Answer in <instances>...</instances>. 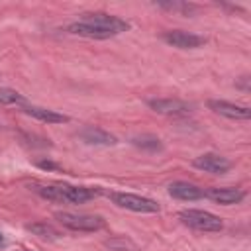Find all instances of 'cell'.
Listing matches in <instances>:
<instances>
[{
  "label": "cell",
  "mask_w": 251,
  "mask_h": 251,
  "mask_svg": "<svg viewBox=\"0 0 251 251\" xmlns=\"http://www.w3.org/2000/svg\"><path fill=\"white\" fill-rule=\"evenodd\" d=\"M33 190L41 198L57 204H84L100 194V188L73 186V184H37Z\"/></svg>",
  "instance_id": "6da1fadb"
},
{
  "label": "cell",
  "mask_w": 251,
  "mask_h": 251,
  "mask_svg": "<svg viewBox=\"0 0 251 251\" xmlns=\"http://www.w3.org/2000/svg\"><path fill=\"white\" fill-rule=\"evenodd\" d=\"M178 220L196 231H222L224 229V222L216 214L206 212V210H196V208L180 210Z\"/></svg>",
  "instance_id": "7a4b0ae2"
},
{
  "label": "cell",
  "mask_w": 251,
  "mask_h": 251,
  "mask_svg": "<svg viewBox=\"0 0 251 251\" xmlns=\"http://www.w3.org/2000/svg\"><path fill=\"white\" fill-rule=\"evenodd\" d=\"M55 218L59 224L73 231H100L106 227V220L96 214H73V212H57Z\"/></svg>",
  "instance_id": "3957f363"
},
{
  "label": "cell",
  "mask_w": 251,
  "mask_h": 251,
  "mask_svg": "<svg viewBox=\"0 0 251 251\" xmlns=\"http://www.w3.org/2000/svg\"><path fill=\"white\" fill-rule=\"evenodd\" d=\"M110 198L114 200L116 206L126 208L129 212H137V214H157L161 210V206L153 198L133 194V192H112Z\"/></svg>",
  "instance_id": "277c9868"
},
{
  "label": "cell",
  "mask_w": 251,
  "mask_h": 251,
  "mask_svg": "<svg viewBox=\"0 0 251 251\" xmlns=\"http://www.w3.org/2000/svg\"><path fill=\"white\" fill-rule=\"evenodd\" d=\"M84 22L92 24V25H98L100 29L108 31L112 37L122 33V31H127L129 29V22L118 18V16H112V14H106V12H94V14H82Z\"/></svg>",
  "instance_id": "5b68a950"
},
{
  "label": "cell",
  "mask_w": 251,
  "mask_h": 251,
  "mask_svg": "<svg viewBox=\"0 0 251 251\" xmlns=\"http://www.w3.org/2000/svg\"><path fill=\"white\" fill-rule=\"evenodd\" d=\"M147 106L153 112L163 114V116H188L194 110L192 104L178 100V98H149Z\"/></svg>",
  "instance_id": "8992f818"
},
{
  "label": "cell",
  "mask_w": 251,
  "mask_h": 251,
  "mask_svg": "<svg viewBox=\"0 0 251 251\" xmlns=\"http://www.w3.org/2000/svg\"><path fill=\"white\" fill-rule=\"evenodd\" d=\"M192 165L204 173H212V175H224L231 169V161L226 159L220 153H204L200 157H196L192 161Z\"/></svg>",
  "instance_id": "52a82bcc"
},
{
  "label": "cell",
  "mask_w": 251,
  "mask_h": 251,
  "mask_svg": "<svg viewBox=\"0 0 251 251\" xmlns=\"http://www.w3.org/2000/svg\"><path fill=\"white\" fill-rule=\"evenodd\" d=\"M163 39H165V43H169L176 49H196V47H202L206 43V37L190 33V31H182V29L165 31Z\"/></svg>",
  "instance_id": "ba28073f"
},
{
  "label": "cell",
  "mask_w": 251,
  "mask_h": 251,
  "mask_svg": "<svg viewBox=\"0 0 251 251\" xmlns=\"http://www.w3.org/2000/svg\"><path fill=\"white\" fill-rule=\"evenodd\" d=\"M208 108L220 116H226L229 120H249L251 118V108L233 104L227 100H208Z\"/></svg>",
  "instance_id": "9c48e42d"
},
{
  "label": "cell",
  "mask_w": 251,
  "mask_h": 251,
  "mask_svg": "<svg viewBox=\"0 0 251 251\" xmlns=\"http://www.w3.org/2000/svg\"><path fill=\"white\" fill-rule=\"evenodd\" d=\"M204 196L214 200L216 204H222V206H231V204H239L243 198H245V192L241 188H231V186H214V188H208L204 190Z\"/></svg>",
  "instance_id": "30bf717a"
},
{
  "label": "cell",
  "mask_w": 251,
  "mask_h": 251,
  "mask_svg": "<svg viewBox=\"0 0 251 251\" xmlns=\"http://www.w3.org/2000/svg\"><path fill=\"white\" fill-rule=\"evenodd\" d=\"M78 137L88 145H116L118 143L116 135H112L110 131L96 127V126H86L84 129L78 131Z\"/></svg>",
  "instance_id": "8fae6325"
},
{
  "label": "cell",
  "mask_w": 251,
  "mask_h": 251,
  "mask_svg": "<svg viewBox=\"0 0 251 251\" xmlns=\"http://www.w3.org/2000/svg\"><path fill=\"white\" fill-rule=\"evenodd\" d=\"M169 194L176 200H200L204 198V190L192 182H184V180H175L169 184Z\"/></svg>",
  "instance_id": "7c38bea8"
},
{
  "label": "cell",
  "mask_w": 251,
  "mask_h": 251,
  "mask_svg": "<svg viewBox=\"0 0 251 251\" xmlns=\"http://www.w3.org/2000/svg\"><path fill=\"white\" fill-rule=\"evenodd\" d=\"M22 110H24V114H27V116H31V118H35V120H39L43 124H67L69 122V116L59 114V112L49 110V108L25 104V106H22Z\"/></svg>",
  "instance_id": "4fadbf2b"
},
{
  "label": "cell",
  "mask_w": 251,
  "mask_h": 251,
  "mask_svg": "<svg viewBox=\"0 0 251 251\" xmlns=\"http://www.w3.org/2000/svg\"><path fill=\"white\" fill-rule=\"evenodd\" d=\"M131 145H135L137 149L141 151H151V153H157L163 149V143L157 135L153 133H141V135H133L131 137Z\"/></svg>",
  "instance_id": "5bb4252c"
},
{
  "label": "cell",
  "mask_w": 251,
  "mask_h": 251,
  "mask_svg": "<svg viewBox=\"0 0 251 251\" xmlns=\"http://www.w3.org/2000/svg\"><path fill=\"white\" fill-rule=\"evenodd\" d=\"M27 229L39 237H45V239H57L61 237V231L55 229L51 224H45V222H37V224H29Z\"/></svg>",
  "instance_id": "9a60e30c"
},
{
  "label": "cell",
  "mask_w": 251,
  "mask_h": 251,
  "mask_svg": "<svg viewBox=\"0 0 251 251\" xmlns=\"http://www.w3.org/2000/svg\"><path fill=\"white\" fill-rule=\"evenodd\" d=\"M0 106H25V98L18 90L0 88Z\"/></svg>",
  "instance_id": "2e32d148"
},
{
  "label": "cell",
  "mask_w": 251,
  "mask_h": 251,
  "mask_svg": "<svg viewBox=\"0 0 251 251\" xmlns=\"http://www.w3.org/2000/svg\"><path fill=\"white\" fill-rule=\"evenodd\" d=\"M106 245L112 249V251H137L135 243L126 239V237H112L106 241Z\"/></svg>",
  "instance_id": "e0dca14e"
},
{
  "label": "cell",
  "mask_w": 251,
  "mask_h": 251,
  "mask_svg": "<svg viewBox=\"0 0 251 251\" xmlns=\"http://www.w3.org/2000/svg\"><path fill=\"white\" fill-rule=\"evenodd\" d=\"M159 8H165V10H176V12H182L186 16H190L196 6L194 4H186V2H157Z\"/></svg>",
  "instance_id": "ac0fdd59"
},
{
  "label": "cell",
  "mask_w": 251,
  "mask_h": 251,
  "mask_svg": "<svg viewBox=\"0 0 251 251\" xmlns=\"http://www.w3.org/2000/svg\"><path fill=\"white\" fill-rule=\"evenodd\" d=\"M37 167L43 169V171H57L59 169V165L53 163V161H37Z\"/></svg>",
  "instance_id": "d6986e66"
},
{
  "label": "cell",
  "mask_w": 251,
  "mask_h": 251,
  "mask_svg": "<svg viewBox=\"0 0 251 251\" xmlns=\"http://www.w3.org/2000/svg\"><path fill=\"white\" fill-rule=\"evenodd\" d=\"M237 86H241V88L247 92V90H249V76H241V82H239Z\"/></svg>",
  "instance_id": "ffe728a7"
},
{
  "label": "cell",
  "mask_w": 251,
  "mask_h": 251,
  "mask_svg": "<svg viewBox=\"0 0 251 251\" xmlns=\"http://www.w3.org/2000/svg\"><path fill=\"white\" fill-rule=\"evenodd\" d=\"M2 243H4V237H2V235H0V245H2Z\"/></svg>",
  "instance_id": "44dd1931"
}]
</instances>
